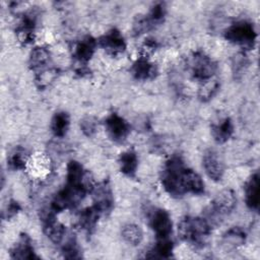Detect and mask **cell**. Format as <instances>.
Here are the masks:
<instances>
[{"label": "cell", "mask_w": 260, "mask_h": 260, "mask_svg": "<svg viewBox=\"0 0 260 260\" xmlns=\"http://www.w3.org/2000/svg\"><path fill=\"white\" fill-rule=\"evenodd\" d=\"M178 234L183 241L203 247L211 234V225L204 217L185 216L178 224Z\"/></svg>", "instance_id": "6da1fadb"}, {"label": "cell", "mask_w": 260, "mask_h": 260, "mask_svg": "<svg viewBox=\"0 0 260 260\" xmlns=\"http://www.w3.org/2000/svg\"><path fill=\"white\" fill-rule=\"evenodd\" d=\"M186 168L179 155L170 157L161 172V184L165 190L173 197H181L186 191L184 188V176Z\"/></svg>", "instance_id": "7a4b0ae2"}, {"label": "cell", "mask_w": 260, "mask_h": 260, "mask_svg": "<svg viewBox=\"0 0 260 260\" xmlns=\"http://www.w3.org/2000/svg\"><path fill=\"white\" fill-rule=\"evenodd\" d=\"M237 204L235 192L232 189H224L216 194L206 210L207 221L211 224H218L226 214H230Z\"/></svg>", "instance_id": "3957f363"}, {"label": "cell", "mask_w": 260, "mask_h": 260, "mask_svg": "<svg viewBox=\"0 0 260 260\" xmlns=\"http://www.w3.org/2000/svg\"><path fill=\"white\" fill-rule=\"evenodd\" d=\"M87 192L89 191L83 186H74L66 183L54 196L51 202V210L53 212H60L68 208H73L81 202Z\"/></svg>", "instance_id": "277c9868"}, {"label": "cell", "mask_w": 260, "mask_h": 260, "mask_svg": "<svg viewBox=\"0 0 260 260\" xmlns=\"http://www.w3.org/2000/svg\"><path fill=\"white\" fill-rule=\"evenodd\" d=\"M256 30L254 25L246 20L237 21L232 24L224 32V38L244 49H251L254 47L256 40Z\"/></svg>", "instance_id": "5b68a950"}, {"label": "cell", "mask_w": 260, "mask_h": 260, "mask_svg": "<svg viewBox=\"0 0 260 260\" xmlns=\"http://www.w3.org/2000/svg\"><path fill=\"white\" fill-rule=\"evenodd\" d=\"M189 68L193 77L199 81L210 79L217 69L216 63L202 52L194 53L189 60Z\"/></svg>", "instance_id": "8992f818"}, {"label": "cell", "mask_w": 260, "mask_h": 260, "mask_svg": "<svg viewBox=\"0 0 260 260\" xmlns=\"http://www.w3.org/2000/svg\"><path fill=\"white\" fill-rule=\"evenodd\" d=\"M166 15V6L164 3H156L150 9L147 15L142 17H137L133 24V31L136 35H140L142 32L148 31L155 26L159 25L165 18Z\"/></svg>", "instance_id": "52a82bcc"}, {"label": "cell", "mask_w": 260, "mask_h": 260, "mask_svg": "<svg viewBox=\"0 0 260 260\" xmlns=\"http://www.w3.org/2000/svg\"><path fill=\"white\" fill-rule=\"evenodd\" d=\"M149 225L155 233L156 239H167L170 238L172 234L173 223L171 216L168 211L156 208L151 211L149 215Z\"/></svg>", "instance_id": "ba28073f"}, {"label": "cell", "mask_w": 260, "mask_h": 260, "mask_svg": "<svg viewBox=\"0 0 260 260\" xmlns=\"http://www.w3.org/2000/svg\"><path fill=\"white\" fill-rule=\"evenodd\" d=\"M91 194L93 205L100 210L101 213L110 212L112 210L114 206V196L108 182L105 181L94 185L91 190Z\"/></svg>", "instance_id": "9c48e42d"}, {"label": "cell", "mask_w": 260, "mask_h": 260, "mask_svg": "<svg viewBox=\"0 0 260 260\" xmlns=\"http://www.w3.org/2000/svg\"><path fill=\"white\" fill-rule=\"evenodd\" d=\"M105 127L110 138L116 142L124 141L130 132L129 124L116 113H112L106 118Z\"/></svg>", "instance_id": "30bf717a"}, {"label": "cell", "mask_w": 260, "mask_h": 260, "mask_svg": "<svg viewBox=\"0 0 260 260\" xmlns=\"http://www.w3.org/2000/svg\"><path fill=\"white\" fill-rule=\"evenodd\" d=\"M100 46L110 55L117 56L126 49V43L122 34L117 28H112L99 40Z\"/></svg>", "instance_id": "8fae6325"}, {"label": "cell", "mask_w": 260, "mask_h": 260, "mask_svg": "<svg viewBox=\"0 0 260 260\" xmlns=\"http://www.w3.org/2000/svg\"><path fill=\"white\" fill-rule=\"evenodd\" d=\"M203 168L206 175L213 181H219L223 175V165L217 153L213 150H207L203 155Z\"/></svg>", "instance_id": "7c38bea8"}, {"label": "cell", "mask_w": 260, "mask_h": 260, "mask_svg": "<svg viewBox=\"0 0 260 260\" xmlns=\"http://www.w3.org/2000/svg\"><path fill=\"white\" fill-rule=\"evenodd\" d=\"M133 76L138 80L152 79L157 74V68L155 64L150 62L145 56L139 57L131 68Z\"/></svg>", "instance_id": "4fadbf2b"}, {"label": "cell", "mask_w": 260, "mask_h": 260, "mask_svg": "<svg viewBox=\"0 0 260 260\" xmlns=\"http://www.w3.org/2000/svg\"><path fill=\"white\" fill-rule=\"evenodd\" d=\"M65 228L60 223L52 212H49L44 218V233L55 244H59L63 241L65 236Z\"/></svg>", "instance_id": "5bb4252c"}, {"label": "cell", "mask_w": 260, "mask_h": 260, "mask_svg": "<svg viewBox=\"0 0 260 260\" xmlns=\"http://www.w3.org/2000/svg\"><path fill=\"white\" fill-rule=\"evenodd\" d=\"M37 16L34 12L24 14L16 27V34L20 42L27 44L34 40Z\"/></svg>", "instance_id": "9a60e30c"}, {"label": "cell", "mask_w": 260, "mask_h": 260, "mask_svg": "<svg viewBox=\"0 0 260 260\" xmlns=\"http://www.w3.org/2000/svg\"><path fill=\"white\" fill-rule=\"evenodd\" d=\"M10 257L13 259H35L38 258L31 244L30 238L22 234L18 242L10 250Z\"/></svg>", "instance_id": "2e32d148"}, {"label": "cell", "mask_w": 260, "mask_h": 260, "mask_svg": "<svg viewBox=\"0 0 260 260\" xmlns=\"http://www.w3.org/2000/svg\"><path fill=\"white\" fill-rule=\"evenodd\" d=\"M96 42L95 40L90 37L86 36L80 41H78L74 47L73 56L79 63L87 62L93 55L95 50Z\"/></svg>", "instance_id": "e0dca14e"}, {"label": "cell", "mask_w": 260, "mask_h": 260, "mask_svg": "<svg viewBox=\"0 0 260 260\" xmlns=\"http://www.w3.org/2000/svg\"><path fill=\"white\" fill-rule=\"evenodd\" d=\"M100 215L101 212L94 205L86 207L78 213L77 224L81 230L89 234L94 230Z\"/></svg>", "instance_id": "ac0fdd59"}, {"label": "cell", "mask_w": 260, "mask_h": 260, "mask_svg": "<svg viewBox=\"0 0 260 260\" xmlns=\"http://www.w3.org/2000/svg\"><path fill=\"white\" fill-rule=\"evenodd\" d=\"M245 200L250 209L257 210L259 207V175L253 174L245 185Z\"/></svg>", "instance_id": "d6986e66"}, {"label": "cell", "mask_w": 260, "mask_h": 260, "mask_svg": "<svg viewBox=\"0 0 260 260\" xmlns=\"http://www.w3.org/2000/svg\"><path fill=\"white\" fill-rule=\"evenodd\" d=\"M50 62V52L44 47H37L30 52L29 66L39 73L46 70Z\"/></svg>", "instance_id": "ffe728a7"}, {"label": "cell", "mask_w": 260, "mask_h": 260, "mask_svg": "<svg viewBox=\"0 0 260 260\" xmlns=\"http://www.w3.org/2000/svg\"><path fill=\"white\" fill-rule=\"evenodd\" d=\"M234 132L233 122L230 118H224L218 123L211 126V134L214 140L218 143H223L228 141Z\"/></svg>", "instance_id": "44dd1931"}, {"label": "cell", "mask_w": 260, "mask_h": 260, "mask_svg": "<svg viewBox=\"0 0 260 260\" xmlns=\"http://www.w3.org/2000/svg\"><path fill=\"white\" fill-rule=\"evenodd\" d=\"M119 166L123 174L128 177H133L138 166V157L135 151L129 149L122 152L119 156Z\"/></svg>", "instance_id": "7402d4cb"}, {"label": "cell", "mask_w": 260, "mask_h": 260, "mask_svg": "<svg viewBox=\"0 0 260 260\" xmlns=\"http://www.w3.org/2000/svg\"><path fill=\"white\" fill-rule=\"evenodd\" d=\"M184 188L186 193L193 194H202L204 193V183L201 177L190 169H186L184 176Z\"/></svg>", "instance_id": "603a6c76"}, {"label": "cell", "mask_w": 260, "mask_h": 260, "mask_svg": "<svg viewBox=\"0 0 260 260\" xmlns=\"http://www.w3.org/2000/svg\"><path fill=\"white\" fill-rule=\"evenodd\" d=\"M70 124L69 115L65 112L56 113L51 121V130L57 137H63L68 131Z\"/></svg>", "instance_id": "cb8c5ba5"}, {"label": "cell", "mask_w": 260, "mask_h": 260, "mask_svg": "<svg viewBox=\"0 0 260 260\" xmlns=\"http://www.w3.org/2000/svg\"><path fill=\"white\" fill-rule=\"evenodd\" d=\"M173 242L170 238L157 239L154 247L145 255L147 258H170L173 251Z\"/></svg>", "instance_id": "d4e9b609"}, {"label": "cell", "mask_w": 260, "mask_h": 260, "mask_svg": "<svg viewBox=\"0 0 260 260\" xmlns=\"http://www.w3.org/2000/svg\"><path fill=\"white\" fill-rule=\"evenodd\" d=\"M222 241L223 244L230 248L242 246L246 242V233L240 226H234L223 234Z\"/></svg>", "instance_id": "484cf974"}, {"label": "cell", "mask_w": 260, "mask_h": 260, "mask_svg": "<svg viewBox=\"0 0 260 260\" xmlns=\"http://www.w3.org/2000/svg\"><path fill=\"white\" fill-rule=\"evenodd\" d=\"M27 158H28L27 151L22 147H16L12 150V152L8 156L7 165L9 167V169H11L13 171L22 170L25 168Z\"/></svg>", "instance_id": "4316f807"}, {"label": "cell", "mask_w": 260, "mask_h": 260, "mask_svg": "<svg viewBox=\"0 0 260 260\" xmlns=\"http://www.w3.org/2000/svg\"><path fill=\"white\" fill-rule=\"evenodd\" d=\"M122 237L123 239L129 243L130 245L136 246L138 244H140V242L143 239V233L141 231V229L133 223H129L123 226L122 229Z\"/></svg>", "instance_id": "83f0119b"}, {"label": "cell", "mask_w": 260, "mask_h": 260, "mask_svg": "<svg viewBox=\"0 0 260 260\" xmlns=\"http://www.w3.org/2000/svg\"><path fill=\"white\" fill-rule=\"evenodd\" d=\"M62 254L66 259H79L81 258L80 248L74 237L69 238L62 246Z\"/></svg>", "instance_id": "f1b7e54d"}, {"label": "cell", "mask_w": 260, "mask_h": 260, "mask_svg": "<svg viewBox=\"0 0 260 260\" xmlns=\"http://www.w3.org/2000/svg\"><path fill=\"white\" fill-rule=\"evenodd\" d=\"M218 87H219V84L216 80L208 79V80L204 81V83L202 84V86L199 88V91H198L199 99L203 102H206V101L212 99V96L218 90Z\"/></svg>", "instance_id": "f546056e"}, {"label": "cell", "mask_w": 260, "mask_h": 260, "mask_svg": "<svg viewBox=\"0 0 260 260\" xmlns=\"http://www.w3.org/2000/svg\"><path fill=\"white\" fill-rule=\"evenodd\" d=\"M248 66V59L245 54L241 53L235 56L233 59V71L236 76L243 74Z\"/></svg>", "instance_id": "4dcf8cb0"}, {"label": "cell", "mask_w": 260, "mask_h": 260, "mask_svg": "<svg viewBox=\"0 0 260 260\" xmlns=\"http://www.w3.org/2000/svg\"><path fill=\"white\" fill-rule=\"evenodd\" d=\"M80 128L84 135L92 136L96 131V120L92 117H86L81 121Z\"/></svg>", "instance_id": "1f68e13d"}, {"label": "cell", "mask_w": 260, "mask_h": 260, "mask_svg": "<svg viewBox=\"0 0 260 260\" xmlns=\"http://www.w3.org/2000/svg\"><path fill=\"white\" fill-rule=\"evenodd\" d=\"M19 210H20L19 204L16 201H14V200H10V202L7 205V209H6V216H7V218H10V217L14 216Z\"/></svg>", "instance_id": "d6a6232c"}]
</instances>
